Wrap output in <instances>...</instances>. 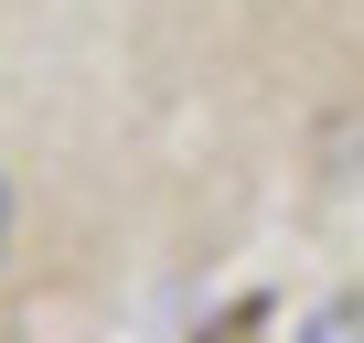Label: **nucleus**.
<instances>
[{"mask_svg":"<svg viewBox=\"0 0 364 343\" xmlns=\"http://www.w3.org/2000/svg\"><path fill=\"white\" fill-rule=\"evenodd\" d=\"M311 332H321V343H343V332H364V300H332V311H311Z\"/></svg>","mask_w":364,"mask_h":343,"instance_id":"obj_1","label":"nucleus"},{"mask_svg":"<svg viewBox=\"0 0 364 343\" xmlns=\"http://www.w3.org/2000/svg\"><path fill=\"white\" fill-rule=\"evenodd\" d=\"M0 236H11V183H0Z\"/></svg>","mask_w":364,"mask_h":343,"instance_id":"obj_2","label":"nucleus"}]
</instances>
